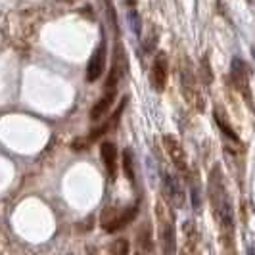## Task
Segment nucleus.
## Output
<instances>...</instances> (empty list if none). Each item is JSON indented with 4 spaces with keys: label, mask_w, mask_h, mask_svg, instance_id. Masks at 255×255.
Listing matches in <instances>:
<instances>
[{
    "label": "nucleus",
    "mask_w": 255,
    "mask_h": 255,
    "mask_svg": "<svg viewBox=\"0 0 255 255\" xmlns=\"http://www.w3.org/2000/svg\"><path fill=\"white\" fill-rule=\"evenodd\" d=\"M100 155H102V161L110 179L114 180L117 175V148H115L114 142H104L100 146Z\"/></svg>",
    "instance_id": "obj_9"
},
{
    "label": "nucleus",
    "mask_w": 255,
    "mask_h": 255,
    "mask_svg": "<svg viewBox=\"0 0 255 255\" xmlns=\"http://www.w3.org/2000/svg\"><path fill=\"white\" fill-rule=\"evenodd\" d=\"M123 171L127 175L128 182L134 184V180H136V175H134V155H132V152L128 148L123 150Z\"/></svg>",
    "instance_id": "obj_11"
},
{
    "label": "nucleus",
    "mask_w": 255,
    "mask_h": 255,
    "mask_svg": "<svg viewBox=\"0 0 255 255\" xmlns=\"http://www.w3.org/2000/svg\"><path fill=\"white\" fill-rule=\"evenodd\" d=\"M136 2H138V0H127V6L128 8H134V6H136Z\"/></svg>",
    "instance_id": "obj_16"
},
{
    "label": "nucleus",
    "mask_w": 255,
    "mask_h": 255,
    "mask_svg": "<svg viewBox=\"0 0 255 255\" xmlns=\"http://www.w3.org/2000/svg\"><path fill=\"white\" fill-rule=\"evenodd\" d=\"M136 213H138V204L128 205V207H125L119 215H115V217L104 221V229L108 230V232H115V230L123 229V227H127L128 223L136 217Z\"/></svg>",
    "instance_id": "obj_8"
},
{
    "label": "nucleus",
    "mask_w": 255,
    "mask_h": 255,
    "mask_svg": "<svg viewBox=\"0 0 255 255\" xmlns=\"http://www.w3.org/2000/svg\"><path fill=\"white\" fill-rule=\"evenodd\" d=\"M140 240V246H142V250L144 252H152V242H150V227L148 225H144L142 227V230H140V236H138Z\"/></svg>",
    "instance_id": "obj_14"
},
{
    "label": "nucleus",
    "mask_w": 255,
    "mask_h": 255,
    "mask_svg": "<svg viewBox=\"0 0 255 255\" xmlns=\"http://www.w3.org/2000/svg\"><path fill=\"white\" fill-rule=\"evenodd\" d=\"M155 219H157V234H159L161 250L165 254H175L177 252V229H175V215L169 209V205L157 202Z\"/></svg>",
    "instance_id": "obj_2"
},
{
    "label": "nucleus",
    "mask_w": 255,
    "mask_h": 255,
    "mask_svg": "<svg viewBox=\"0 0 255 255\" xmlns=\"http://www.w3.org/2000/svg\"><path fill=\"white\" fill-rule=\"evenodd\" d=\"M114 100H115V92H106L102 98L94 104V108H92V112H90V119H92V121L102 119L104 115L108 114V110L112 108Z\"/></svg>",
    "instance_id": "obj_10"
},
{
    "label": "nucleus",
    "mask_w": 255,
    "mask_h": 255,
    "mask_svg": "<svg viewBox=\"0 0 255 255\" xmlns=\"http://www.w3.org/2000/svg\"><path fill=\"white\" fill-rule=\"evenodd\" d=\"M163 144H165V150L173 161V165L179 169V173H182L184 177L190 175V167H188V157H186V152L184 148L180 146V142L173 136H165L163 138Z\"/></svg>",
    "instance_id": "obj_4"
},
{
    "label": "nucleus",
    "mask_w": 255,
    "mask_h": 255,
    "mask_svg": "<svg viewBox=\"0 0 255 255\" xmlns=\"http://www.w3.org/2000/svg\"><path fill=\"white\" fill-rule=\"evenodd\" d=\"M128 21H130V29H134V33L140 37V31H142V21H140V15L134 8H128Z\"/></svg>",
    "instance_id": "obj_13"
},
{
    "label": "nucleus",
    "mask_w": 255,
    "mask_h": 255,
    "mask_svg": "<svg viewBox=\"0 0 255 255\" xmlns=\"http://www.w3.org/2000/svg\"><path fill=\"white\" fill-rule=\"evenodd\" d=\"M163 194H165V202L169 205H182L184 204V190L180 186L177 175L163 171Z\"/></svg>",
    "instance_id": "obj_5"
},
{
    "label": "nucleus",
    "mask_w": 255,
    "mask_h": 255,
    "mask_svg": "<svg viewBox=\"0 0 255 255\" xmlns=\"http://www.w3.org/2000/svg\"><path fill=\"white\" fill-rule=\"evenodd\" d=\"M232 81L236 85V89L246 96L248 104L252 106V83H250V67L242 58H234L232 60Z\"/></svg>",
    "instance_id": "obj_3"
},
{
    "label": "nucleus",
    "mask_w": 255,
    "mask_h": 255,
    "mask_svg": "<svg viewBox=\"0 0 255 255\" xmlns=\"http://www.w3.org/2000/svg\"><path fill=\"white\" fill-rule=\"evenodd\" d=\"M152 85L155 92H163L167 85V54L159 52L152 64Z\"/></svg>",
    "instance_id": "obj_6"
},
{
    "label": "nucleus",
    "mask_w": 255,
    "mask_h": 255,
    "mask_svg": "<svg viewBox=\"0 0 255 255\" xmlns=\"http://www.w3.org/2000/svg\"><path fill=\"white\" fill-rule=\"evenodd\" d=\"M209 200L223 234L230 238L234 232V211H232V202H230L221 167H213L209 173Z\"/></svg>",
    "instance_id": "obj_1"
},
{
    "label": "nucleus",
    "mask_w": 255,
    "mask_h": 255,
    "mask_svg": "<svg viewBox=\"0 0 255 255\" xmlns=\"http://www.w3.org/2000/svg\"><path fill=\"white\" fill-rule=\"evenodd\" d=\"M215 119H217V123H219V127H221V130L229 136L230 140H234V142H240V138L236 136V132H234V128L230 127V123L227 121V115H223L219 110H215Z\"/></svg>",
    "instance_id": "obj_12"
},
{
    "label": "nucleus",
    "mask_w": 255,
    "mask_h": 255,
    "mask_svg": "<svg viewBox=\"0 0 255 255\" xmlns=\"http://www.w3.org/2000/svg\"><path fill=\"white\" fill-rule=\"evenodd\" d=\"M110 250H112V252H117V254H127L128 252V246H127V240H119V244L115 242L114 246H112V248H110Z\"/></svg>",
    "instance_id": "obj_15"
},
{
    "label": "nucleus",
    "mask_w": 255,
    "mask_h": 255,
    "mask_svg": "<svg viewBox=\"0 0 255 255\" xmlns=\"http://www.w3.org/2000/svg\"><path fill=\"white\" fill-rule=\"evenodd\" d=\"M104 64H106V42L102 40V44L94 50L89 62V67H87V81L89 83H94V81H98L102 77Z\"/></svg>",
    "instance_id": "obj_7"
}]
</instances>
